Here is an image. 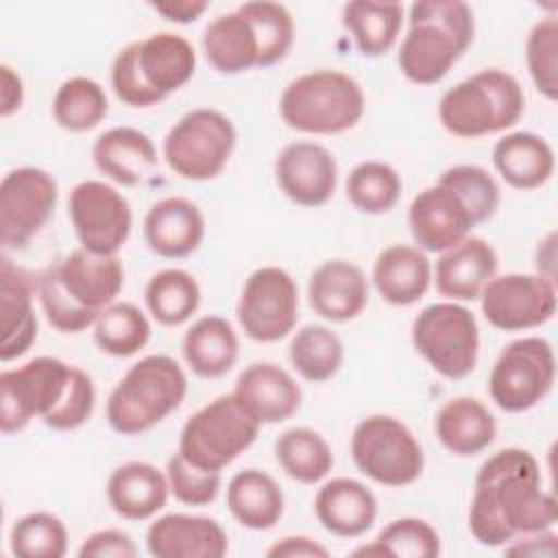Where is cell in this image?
I'll use <instances>...</instances> for the list:
<instances>
[{
	"instance_id": "obj_1",
	"label": "cell",
	"mask_w": 558,
	"mask_h": 558,
	"mask_svg": "<svg viewBox=\"0 0 558 558\" xmlns=\"http://www.w3.org/2000/svg\"><path fill=\"white\" fill-rule=\"evenodd\" d=\"M558 504L541 488V469L527 449L493 453L475 475L469 530L486 547H499L530 532L551 530Z\"/></svg>"
},
{
	"instance_id": "obj_2",
	"label": "cell",
	"mask_w": 558,
	"mask_h": 558,
	"mask_svg": "<svg viewBox=\"0 0 558 558\" xmlns=\"http://www.w3.org/2000/svg\"><path fill=\"white\" fill-rule=\"evenodd\" d=\"M122 286L124 268L118 255L74 248L39 275L37 292L41 310L57 331L81 333L94 327L105 307L116 303Z\"/></svg>"
},
{
	"instance_id": "obj_3",
	"label": "cell",
	"mask_w": 558,
	"mask_h": 558,
	"mask_svg": "<svg viewBox=\"0 0 558 558\" xmlns=\"http://www.w3.org/2000/svg\"><path fill=\"white\" fill-rule=\"evenodd\" d=\"M473 33V9L466 2H414L397 57L401 74L416 85L442 81L471 46Z\"/></svg>"
},
{
	"instance_id": "obj_4",
	"label": "cell",
	"mask_w": 558,
	"mask_h": 558,
	"mask_svg": "<svg viewBox=\"0 0 558 558\" xmlns=\"http://www.w3.org/2000/svg\"><path fill=\"white\" fill-rule=\"evenodd\" d=\"M196 70L194 46L161 31L124 46L111 65V87L129 107H153L187 85Z\"/></svg>"
},
{
	"instance_id": "obj_5",
	"label": "cell",
	"mask_w": 558,
	"mask_h": 558,
	"mask_svg": "<svg viewBox=\"0 0 558 558\" xmlns=\"http://www.w3.org/2000/svg\"><path fill=\"white\" fill-rule=\"evenodd\" d=\"M187 395V377L179 362L153 353L135 362L107 399V421L122 436L153 429L172 414Z\"/></svg>"
},
{
	"instance_id": "obj_6",
	"label": "cell",
	"mask_w": 558,
	"mask_h": 558,
	"mask_svg": "<svg viewBox=\"0 0 558 558\" xmlns=\"http://www.w3.org/2000/svg\"><path fill=\"white\" fill-rule=\"evenodd\" d=\"M523 111L521 83L499 68L480 70L456 83L438 102V120L445 131L466 140L512 129Z\"/></svg>"
},
{
	"instance_id": "obj_7",
	"label": "cell",
	"mask_w": 558,
	"mask_h": 558,
	"mask_svg": "<svg viewBox=\"0 0 558 558\" xmlns=\"http://www.w3.org/2000/svg\"><path fill=\"white\" fill-rule=\"evenodd\" d=\"M366 111L362 85L340 70H312L292 78L281 98V120L310 135H338L357 126Z\"/></svg>"
},
{
	"instance_id": "obj_8",
	"label": "cell",
	"mask_w": 558,
	"mask_h": 558,
	"mask_svg": "<svg viewBox=\"0 0 558 558\" xmlns=\"http://www.w3.org/2000/svg\"><path fill=\"white\" fill-rule=\"evenodd\" d=\"M259 427L233 395H220L185 421L177 451L203 471H222L255 442Z\"/></svg>"
},
{
	"instance_id": "obj_9",
	"label": "cell",
	"mask_w": 558,
	"mask_h": 558,
	"mask_svg": "<svg viewBox=\"0 0 558 558\" xmlns=\"http://www.w3.org/2000/svg\"><path fill=\"white\" fill-rule=\"evenodd\" d=\"M235 126L218 109L198 107L183 113L163 137L168 168L187 181L216 179L235 148Z\"/></svg>"
},
{
	"instance_id": "obj_10",
	"label": "cell",
	"mask_w": 558,
	"mask_h": 558,
	"mask_svg": "<svg viewBox=\"0 0 558 558\" xmlns=\"http://www.w3.org/2000/svg\"><path fill=\"white\" fill-rule=\"evenodd\" d=\"M351 458L360 473L390 488L414 484L425 466L423 447L412 429L388 414H373L355 425Z\"/></svg>"
},
{
	"instance_id": "obj_11",
	"label": "cell",
	"mask_w": 558,
	"mask_h": 558,
	"mask_svg": "<svg viewBox=\"0 0 558 558\" xmlns=\"http://www.w3.org/2000/svg\"><path fill=\"white\" fill-rule=\"evenodd\" d=\"M416 353L442 377L464 379L480 353V329L473 312L456 301L423 307L412 323Z\"/></svg>"
},
{
	"instance_id": "obj_12",
	"label": "cell",
	"mask_w": 558,
	"mask_h": 558,
	"mask_svg": "<svg viewBox=\"0 0 558 558\" xmlns=\"http://www.w3.org/2000/svg\"><path fill=\"white\" fill-rule=\"evenodd\" d=\"M74 364L39 355L17 368L0 373V429L4 436L22 432L35 416L46 421L63 401Z\"/></svg>"
},
{
	"instance_id": "obj_13",
	"label": "cell",
	"mask_w": 558,
	"mask_h": 558,
	"mask_svg": "<svg viewBox=\"0 0 558 558\" xmlns=\"http://www.w3.org/2000/svg\"><path fill=\"white\" fill-rule=\"evenodd\" d=\"M556 379V355L545 338L512 340L497 355L488 375V395L504 412L517 414L538 405Z\"/></svg>"
},
{
	"instance_id": "obj_14",
	"label": "cell",
	"mask_w": 558,
	"mask_h": 558,
	"mask_svg": "<svg viewBox=\"0 0 558 558\" xmlns=\"http://www.w3.org/2000/svg\"><path fill=\"white\" fill-rule=\"evenodd\" d=\"M235 316L255 342H279L299 320V288L279 266L253 270L240 292Z\"/></svg>"
},
{
	"instance_id": "obj_15",
	"label": "cell",
	"mask_w": 558,
	"mask_h": 558,
	"mask_svg": "<svg viewBox=\"0 0 558 558\" xmlns=\"http://www.w3.org/2000/svg\"><path fill=\"white\" fill-rule=\"evenodd\" d=\"M57 179L35 166L13 168L0 183V242L7 251L24 248L57 207Z\"/></svg>"
},
{
	"instance_id": "obj_16",
	"label": "cell",
	"mask_w": 558,
	"mask_h": 558,
	"mask_svg": "<svg viewBox=\"0 0 558 558\" xmlns=\"http://www.w3.org/2000/svg\"><path fill=\"white\" fill-rule=\"evenodd\" d=\"M68 214L81 248L94 255H116L131 235V205L105 181L76 183L68 198Z\"/></svg>"
},
{
	"instance_id": "obj_17",
	"label": "cell",
	"mask_w": 558,
	"mask_h": 558,
	"mask_svg": "<svg viewBox=\"0 0 558 558\" xmlns=\"http://www.w3.org/2000/svg\"><path fill=\"white\" fill-rule=\"evenodd\" d=\"M482 314L499 331H523L545 325L556 314V281L543 275H495L480 294Z\"/></svg>"
},
{
	"instance_id": "obj_18",
	"label": "cell",
	"mask_w": 558,
	"mask_h": 558,
	"mask_svg": "<svg viewBox=\"0 0 558 558\" xmlns=\"http://www.w3.org/2000/svg\"><path fill=\"white\" fill-rule=\"evenodd\" d=\"M408 225L421 251L442 253L469 238L475 220L464 201L451 187L436 183L412 198Z\"/></svg>"
},
{
	"instance_id": "obj_19",
	"label": "cell",
	"mask_w": 558,
	"mask_h": 558,
	"mask_svg": "<svg viewBox=\"0 0 558 558\" xmlns=\"http://www.w3.org/2000/svg\"><path fill=\"white\" fill-rule=\"evenodd\" d=\"M279 190L301 207L325 205L338 183L336 157L316 142H292L275 159Z\"/></svg>"
},
{
	"instance_id": "obj_20",
	"label": "cell",
	"mask_w": 558,
	"mask_h": 558,
	"mask_svg": "<svg viewBox=\"0 0 558 558\" xmlns=\"http://www.w3.org/2000/svg\"><path fill=\"white\" fill-rule=\"evenodd\" d=\"M231 395L259 425L288 421L303 401L301 386L275 362L248 364L238 375Z\"/></svg>"
},
{
	"instance_id": "obj_21",
	"label": "cell",
	"mask_w": 558,
	"mask_h": 558,
	"mask_svg": "<svg viewBox=\"0 0 558 558\" xmlns=\"http://www.w3.org/2000/svg\"><path fill=\"white\" fill-rule=\"evenodd\" d=\"M146 549L155 558H222L229 536L216 519L170 512L146 530Z\"/></svg>"
},
{
	"instance_id": "obj_22",
	"label": "cell",
	"mask_w": 558,
	"mask_h": 558,
	"mask_svg": "<svg viewBox=\"0 0 558 558\" xmlns=\"http://www.w3.org/2000/svg\"><path fill=\"white\" fill-rule=\"evenodd\" d=\"M307 301L314 314L325 320H353L368 303L366 275L349 259H325L310 275Z\"/></svg>"
},
{
	"instance_id": "obj_23",
	"label": "cell",
	"mask_w": 558,
	"mask_h": 558,
	"mask_svg": "<svg viewBox=\"0 0 558 558\" xmlns=\"http://www.w3.org/2000/svg\"><path fill=\"white\" fill-rule=\"evenodd\" d=\"M497 253L484 238L469 235L440 253L432 270L438 294L449 301H475L497 275Z\"/></svg>"
},
{
	"instance_id": "obj_24",
	"label": "cell",
	"mask_w": 558,
	"mask_h": 558,
	"mask_svg": "<svg viewBox=\"0 0 558 558\" xmlns=\"http://www.w3.org/2000/svg\"><path fill=\"white\" fill-rule=\"evenodd\" d=\"M205 238V218L196 203L183 196H166L150 205L144 218L148 248L166 259L192 255Z\"/></svg>"
},
{
	"instance_id": "obj_25",
	"label": "cell",
	"mask_w": 558,
	"mask_h": 558,
	"mask_svg": "<svg viewBox=\"0 0 558 558\" xmlns=\"http://www.w3.org/2000/svg\"><path fill=\"white\" fill-rule=\"evenodd\" d=\"M35 279L33 275L2 257L0 264V314L2 340L0 360L11 362L22 357L37 340V316L33 310Z\"/></svg>"
},
{
	"instance_id": "obj_26",
	"label": "cell",
	"mask_w": 558,
	"mask_h": 558,
	"mask_svg": "<svg viewBox=\"0 0 558 558\" xmlns=\"http://www.w3.org/2000/svg\"><path fill=\"white\" fill-rule=\"evenodd\" d=\"M92 159L98 172L124 187L144 183L157 168L153 140L135 126H113L100 133L92 146Z\"/></svg>"
},
{
	"instance_id": "obj_27",
	"label": "cell",
	"mask_w": 558,
	"mask_h": 558,
	"mask_svg": "<svg viewBox=\"0 0 558 558\" xmlns=\"http://www.w3.org/2000/svg\"><path fill=\"white\" fill-rule=\"evenodd\" d=\"M314 512L327 532L355 538L373 527L377 519V499L366 484L351 477H333L318 488Z\"/></svg>"
},
{
	"instance_id": "obj_28",
	"label": "cell",
	"mask_w": 558,
	"mask_h": 558,
	"mask_svg": "<svg viewBox=\"0 0 558 558\" xmlns=\"http://www.w3.org/2000/svg\"><path fill=\"white\" fill-rule=\"evenodd\" d=\"M166 473L155 464L131 460L116 466L107 480V501L111 510L129 521L155 517L168 501Z\"/></svg>"
},
{
	"instance_id": "obj_29",
	"label": "cell",
	"mask_w": 558,
	"mask_h": 558,
	"mask_svg": "<svg viewBox=\"0 0 558 558\" xmlns=\"http://www.w3.org/2000/svg\"><path fill=\"white\" fill-rule=\"evenodd\" d=\"M432 283V262L412 244L386 246L373 264V286L390 305H412L425 296Z\"/></svg>"
},
{
	"instance_id": "obj_30",
	"label": "cell",
	"mask_w": 558,
	"mask_h": 558,
	"mask_svg": "<svg viewBox=\"0 0 558 558\" xmlns=\"http://www.w3.org/2000/svg\"><path fill=\"white\" fill-rule=\"evenodd\" d=\"M434 432L447 451L469 458L493 445L497 423L493 412L480 399L453 397L436 412Z\"/></svg>"
},
{
	"instance_id": "obj_31",
	"label": "cell",
	"mask_w": 558,
	"mask_h": 558,
	"mask_svg": "<svg viewBox=\"0 0 558 558\" xmlns=\"http://www.w3.org/2000/svg\"><path fill=\"white\" fill-rule=\"evenodd\" d=\"M203 52L220 74H240L259 68V37L251 20L240 11L214 17L203 31Z\"/></svg>"
},
{
	"instance_id": "obj_32",
	"label": "cell",
	"mask_w": 558,
	"mask_h": 558,
	"mask_svg": "<svg viewBox=\"0 0 558 558\" xmlns=\"http://www.w3.org/2000/svg\"><path fill=\"white\" fill-rule=\"evenodd\" d=\"M493 166L517 190H536L554 174V150L545 137L532 131L506 133L493 146Z\"/></svg>"
},
{
	"instance_id": "obj_33",
	"label": "cell",
	"mask_w": 558,
	"mask_h": 558,
	"mask_svg": "<svg viewBox=\"0 0 558 558\" xmlns=\"http://www.w3.org/2000/svg\"><path fill=\"white\" fill-rule=\"evenodd\" d=\"M181 351L192 373L205 379H216L235 366L240 342L233 325L227 318L209 314L198 318L185 331Z\"/></svg>"
},
{
	"instance_id": "obj_34",
	"label": "cell",
	"mask_w": 558,
	"mask_h": 558,
	"mask_svg": "<svg viewBox=\"0 0 558 558\" xmlns=\"http://www.w3.org/2000/svg\"><path fill=\"white\" fill-rule=\"evenodd\" d=\"M227 506L240 525L262 532L279 523L286 499L272 475L259 469H244L227 484Z\"/></svg>"
},
{
	"instance_id": "obj_35",
	"label": "cell",
	"mask_w": 558,
	"mask_h": 558,
	"mask_svg": "<svg viewBox=\"0 0 558 558\" xmlns=\"http://www.w3.org/2000/svg\"><path fill=\"white\" fill-rule=\"evenodd\" d=\"M403 4L353 0L342 7V26L353 35L364 57L386 54L401 31Z\"/></svg>"
},
{
	"instance_id": "obj_36",
	"label": "cell",
	"mask_w": 558,
	"mask_h": 558,
	"mask_svg": "<svg viewBox=\"0 0 558 558\" xmlns=\"http://www.w3.org/2000/svg\"><path fill=\"white\" fill-rule=\"evenodd\" d=\"M275 458L288 477L316 484L333 469L329 442L310 427H290L275 440Z\"/></svg>"
},
{
	"instance_id": "obj_37",
	"label": "cell",
	"mask_w": 558,
	"mask_h": 558,
	"mask_svg": "<svg viewBox=\"0 0 558 558\" xmlns=\"http://www.w3.org/2000/svg\"><path fill=\"white\" fill-rule=\"evenodd\" d=\"M144 301L157 323L166 327H177L190 320L192 314L198 310L201 288L187 270L166 268L148 279Z\"/></svg>"
},
{
	"instance_id": "obj_38",
	"label": "cell",
	"mask_w": 558,
	"mask_h": 558,
	"mask_svg": "<svg viewBox=\"0 0 558 558\" xmlns=\"http://www.w3.org/2000/svg\"><path fill=\"white\" fill-rule=\"evenodd\" d=\"M288 353L296 373L312 384L331 379L344 362L342 340L325 325H305L296 329Z\"/></svg>"
},
{
	"instance_id": "obj_39",
	"label": "cell",
	"mask_w": 558,
	"mask_h": 558,
	"mask_svg": "<svg viewBox=\"0 0 558 558\" xmlns=\"http://www.w3.org/2000/svg\"><path fill=\"white\" fill-rule=\"evenodd\" d=\"M107 111V94L102 85L89 76H72L63 81L52 98V118L70 133H83L98 126Z\"/></svg>"
},
{
	"instance_id": "obj_40",
	"label": "cell",
	"mask_w": 558,
	"mask_h": 558,
	"mask_svg": "<svg viewBox=\"0 0 558 558\" xmlns=\"http://www.w3.org/2000/svg\"><path fill=\"white\" fill-rule=\"evenodd\" d=\"M438 554V532L427 521L416 517L390 521L373 543L353 549V556L364 558H436Z\"/></svg>"
},
{
	"instance_id": "obj_41",
	"label": "cell",
	"mask_w": 558,
	"mask_h": 558,
	"mask_svg": "<svg viewBox=\"0 0 558 558\" xmlns=\"http://www.w3.org/2000/svg\"><path fill=\"white\" fill-rule=\"evenodd\" d=\"M94 340L107 355L131 357L148 344L150 323L137 305L116 301L94 323Z\"/></svg>"
},
{
	"instance_id": "obj_42",
	"label": "cell",
	"mask_w": 558,
	"mask_h": 558,
	"mask_svg": "<svg viewBox=\"0 0 558 558\" xmlns=\"http://www.w3.org/2000/svg\"><path fill=\"white\" fill-rule=\"evenodd\" d=\"M347 198L362 214L390 211L403 190L399 172L384 161H362L347 177Z\"/></svg>"
},
{
	"instance_id": "obj_43",
	"label": "cell",
	"mask_w": 558,
	"mask_h": 558,
	"mask_svg": "<svg viewBox=\"0 0 558 558\" xmlns=\"http://www.w3.org/2000/svg\"><path fill=\"white\" fill-rule=\"evenodd\" d=\"M238 9L251 20L259 37V68H270L286 59L294 44V20L290 11L270 0H251Z\"/></svg>"
},
{
	"instance_id": "obj_44",
	"label": "cell",
	"mask_w": 558,
	"mask_h": 558,
	"mask_svg": "<svg viewBox=\"0 0 558 558\" xmlns=\"http://www.w3.org/2000/svg\"><path fill=\"white\" fill-rule=\"evenodd\" d=\"M9 543L20 558H61L68 551V530L52 512H31L13 523Z\"/></svg>"
},
{
	"instance_id": "obj_45",
	"label": "cell",
	"mask_w": 558,
	"mask_h": 558,
	"mask_svg": "<svg viewBox=\"0 0 558 558\" xmlns=\"http://www.w3.org/2000/svg\"><path fill=\"white\" fill-rule=\"evenodd\" d=\"M438 183L451 187L464 201L475 225H482L488 218H493L499 207V201H501L499 185L495 177L482 166H473V163L451 166L438 177Z\"/></svg>"
},
{
	"instance_id": "obj_46",
	"label": "cell",
	"mask_w": 558,
	"mask_h": 558,
	"mask_svg": "<svg viewBox=\"0 0 558 558\" xmlns=\"http://www.w3.org/2000/svg\"><path fill=\"white\" fill-rule=\"evenodd\" d=\"M525 63L534 87L547 98H558V20H538L525 39Z\"/></svg>"
},
{
	"instance_id": "obj_47",
	"label": "cell",
	"mask_w": 558,
	"mask_h": 558,
	"mask_svg": "<svg viewBox=\"0 0 558 558\" xmlns=\"http://www.w3.org/2000/svg\"><path fill=\"white\" fill-rule=\"evenodd\" d=\"M166 480L174 499L185 506H207L220 490V471H203L179 451L166 462Z\"/></svg>"
},
{
	"instance_id": "obj_48",
	"label": "cell",
	"mask_w": 558,
	"mask_h": 558,
	"mask_svg": "<svg viewBox=\"0 0 558 558\" xmlns=\"http://www.w3.org/2000/svg\"><path fill=\"white\" fill-rule=\"evenodd\" d=\"M94 405H96L94 381L83 368L74 366V375H72V381H70V388H68L63 401L44 421V425L50 429H57V432L78 429L81 425H85L89 421Z\"/></svg>"
},
{
	"instance_id": "obj_49",
	"label": "cell",
	"mask_w": 558,
	"mask_h": 558,
	"mask_svg": "<svg viewBox=\"0 0 558 558\" xmlns=\"http://www.w3.org/2000/svg\"><path fill=\"white\" fill-rule=\"evenodd\" d=\"M78 556L81 558H135L137 547L126 532L107 527L89 534L78 547Z\"/></svg>"
},
{
	"instance_id": "obj_50",
	"label": "cell",
	"mask_w": 558,
	"mask_h": 558,
	"mask_svg": "<svg viewBox=\"0 0 558 558\" xmlns=\"http://www.w3.org/2000/svg\"><path fill=\"white\" fill-rule=\"evenodd\" d=\"M504 554L508 556H547L554 558L558 556V536L554 530H541V532H530V534H521L517 538H512L510 543H506Z\"/></svg>"
},
{
	"instance_id": "obj_51",
	"label": "cell",
	"mask_w": 558,
	"mask_h": 558,
	"mask_svg": "<svg viewBox=\"0 0 558 558\" xmlns=\"http://www.w3.org/2000/svg\"><path fill=\"white\" fill-rule=\"evenodd\" d=\"M268 558H327L329 549L307 536H283L266 551Z\"/></svg>"
},
{
	"instance_id": "obj_52",
	"label": "cell",
	"mask_w": 558,
	"mask_h": 558,
	"mask_svg": "<svg viewBox=\"0 0 558 558\" xmlns=\"http://www.w3.org/2000/svg\"><path fill=\"white\" fill-rule=\"evenodd\" d=\"M0 85H2L0 87V116L9 118L24 102V83H22L20 74L9 63H2L0 65Z\"/></svg>"
},
{
	"instance_id": "obj_53",
	"label": "cell",
	"mask_w": 558,
	"mask_h": 558,
	"mask_svg": "<svg viewBox=\"0 0 558 558\" xmlns=\"http://www.w3.org/2000/svg\"><path fill=\"white\" fill-rule=\"evenodd\" d=\"M150 7L170 22L190 24L198 20L209 4L203 0H168V2H150Z\"/></svg>"
}]
</instances>
